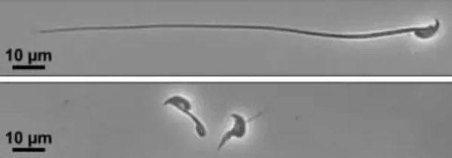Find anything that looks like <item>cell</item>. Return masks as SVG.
Returning <instances> with one entry per match:
<instances>
[{
  "label": "cell",
  "instance_id": "6da1fadb",
  "mask_svg": "<svg viewBox=\"0 0 452 158\" xmlns=\"http://www.w3.org/2000/svg\"><path fill=\"white\" fill-rule=\"evenodd\" d=\"M164 105H172L178 111L190 118L194 124V131L200 139H205L208 135L207 128L201 120L192 112V104L186 97L175 95L168 98L164 102Z\"/></svg>",
  "mask_w": 452,
  "mask_h": 158
},
{
  "label": "cell",
  "instance_id": "7a4b0ae2",
  "mask_svg": "<svg viewBox=\"0 0 452 158\" xmlns=\"http://www.w3.org/2000/svg\"><path fill=\"white\" fill-rule=\"evenodd\" d=\"M263 115V112H260L259 114L253 117L246 119L242 115L238 113H232L229 116L233 120V124L230 130L226 131L218 142L217 146V150H221L231 139L236 138L237 140L243 139L247 133V126L249 124L253 122L255 119H258Z\"/></svg>",
  "mask_w": 452,
  "mask_h": 158
},
{
  "label": "cell",
  "instance_id": "3957f363",
  "mask_svg": "<svg viewBox=\"0 0 452 158\" xmlns=\"http://www.w3.org/2000/svg\"><path fill=\"white\" fill-rule=\"evenodd\" d=\"M177 28L251 30V31H271L288 33V28L271 25H193L178 24Z\"/></svg>",
  "mask_w": 452,
  "mask_h": 158
},
{
  "label": "cell",
  "instance_id": "277c9868",
  "mask_svg": "<svg viewBox=\"0 0 452 158\" xmlns=\"http://www.w3.org/2000/svg\"><path fill=\"white\" fill-rule=\"evenodd\" d=\"M13 69H32V70H40V69H45V66H14Z\"/></svg>",
  "mask_w": 452,
  "mask_h": 158
}]
</instances>
